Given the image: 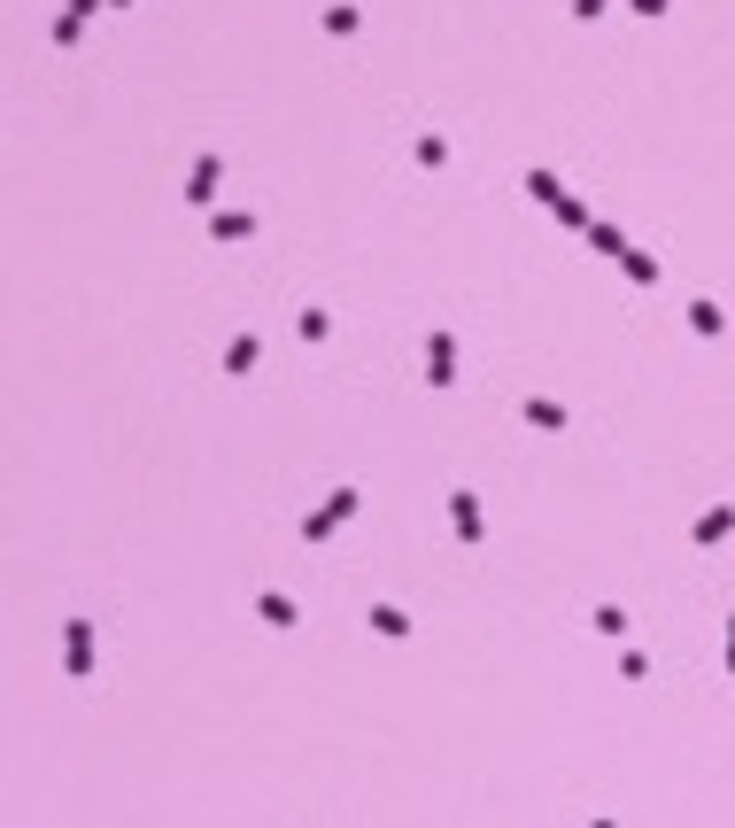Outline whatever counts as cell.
Listing matches in <instances>:
<instances>
[{"instance_id": "obj_9", "label": "cell", "mask_w": 735, "mask_h": 828, "mask_svg": "<svg viewBox=\"0 0 735 828\" xmlns=\"http://www.w3.org/2000/svg\"><path fill=\"white\" fill-rule=\"evenodd\" d=\"M372 627H380L387 643H403V635H411V612H403V604H372Z\"/></svg>"}, {"instance_id": "obj_23", "label": "cell", "mask_w": 735, "mask_h": 828, "mask_svg": "<svg viewBox=\"0 0 735 828\" xmlns=\"http://www.w3.org/2000/svg\"><path fill=\"white\" fill-rule=\"evenodd\" d=\"M728 635H735V612H728Z\"/></svg>"}, {"instance_id": "obj_21", "label": "cell", "mask_w": 735, "mask_h": 828, "mask_svg": "<svg viewBox=\"0 0 735 828\" xmlns=\"http://www.w3.org/2000/svg\"><path fill=\"white\" fill-rule=\"evenodd\" d=\"M720 666H728V674H735V635H728V651H720Z\"/></svg>"}, {"instance_id": "obj_11", "label": "cell", "mask_w": 735, "mask_h": 828, "mask_svg": "<svg viewBox=\"0 0 735 828\" xmlns=\"http://www.w3.org/2000/svg\"><path fill=\"white\" fill-rule=\"evenodd\" d=\"M256 356H264V341H256V333H240L233 349H225V372H256Z\"/></svg>"}, {"instance_id": "obj_19", "label": "cell", "mask_w": 735, "mask_h": 828, "mask_svg": "<svg viewBox=\"0 0 735 828\" xmlns=\"http://www.w3.org/2000/svg\"><path fill=\"white\" fill-rule=\"evenodd\" d=\"M596 8H612V0H573V16H581V24H596Z\"/></svg>"}, {"instance_id": "obj_3", "label": "cell", "mask_w": 735, "mask_h": 828, "mask_svg": "<svg viewBox=\"0 0 735 828\" xmlns=\"http://www.w3.org/2000/svg\"><path fill=\"white\" fill-rule=\"evenodd\" d=\"M426 387H457V333L449 326L426 341Z\"/></svg>"}, {"instance_id": "obj_10", "label": "cell", "mask_w": 735, "mask_h": 828, "mask_svg": "<svg viewBox=\"0 0 735 828\" xmlns=\"http://www.w3.org/2000/svg\"><path fill=\"white\" fill-rule=\"evenodd\" d=\"M527 426L558 434V426H565V403H550V395H527Z\"/></svg>"}, {"instance_id": "obj_14", "label": "cell", "mask_w": 735, "mask_h": 828, "mask_svg": "<svg viewBox=\"0 0 735 828\" xmlns=\"http://www.w3.org/2000/svg\"><path fill=\"white\" fill-rule=\"evenodd\" d=\"M588 248H596V256H627V233H619V225H588Z\"/></svg>"}, {"instance_id": "obj_2", "label": "cell", "mask_w": 735, "mask_h": 828, "mask_svg": "<svg viewBox=\"0 0 735 828\" xmlns=\"http://www.w3.org/2000/svg\"><path fill=\"white\" fill-rule=\"evenodd\" d=\"M62 666H70V681H93V620L62 627Z\"/></svg>"}, {"instance_id": "obj_7", "label": "cell", "mask_w": 735, "mask_h": 828, "mask_svg": "<svg viewBox=\"0 0 735 828\" xmlns=\"http://www.w3.org/2000/svg\"><path fill=\"white\" fill-rule=\"evenodd\" d=\"M256 620H264V627H294V620H302V612H294V596L264 589V596H256Z\"/></svg>"}, {"instance_id": "obj_1", "label": "cell", "mask_w": 735, "mask_h": 828, "mask_svg": "<svg viewBox=\"0 0 735 828\" xmlns=\"http://www.w3.org/2000/svg\"><path fill=\"white\" fill-rule=\"evenodd\" d=\"M356 488H333V496H325V511H310V519H302V542H333V527H349L356 519Z\"/></svg>"}, {"instance_id": "obj_22", "label": "cell", "mask_w": 735, "mask_h": 828, "mask_svg": "<svg viewBox=\"0 0 735 828\" xmlns=\"http://www.w3.org/2000/svg\"><path fill=\"white\" fill-rule=\"evenodd\" d=\"M109 8H132V0H109Z\"/></svg>"}, {"instance_id": "obj_15", "label": "cell", "mask_w": 735, "mask_h": 828, "mask_svg": "<svg viewBox=\"0 0 735 828\" xmlns=\"http://www.w3.org/2000/svg\"><path fill=\"white\" fill-rule=\"evenodd\" d=\"M689 326H697V333L712 341V333H720V302H712V295H697V302H689Z\"/></svg>"}, {"instance_id": "obj_12", "label": "cell", "mask_w": 735, "mask_h": 828, "mask_svg": "<svg viewBox=\"0 0 735 828\" xmlns=\"http://www.w3.org/2000/svg\"><path fill=\"white\" fill-rule=\"evenodd\" d=\"M527 194L558 209V202H565V178H558V171H527Z\"/></svg>"}, {"instance_id": "obj_6", "label": "cell", "mask_w": 735, "mask_h": 828, "mask_svg": "<svg viewBox=\"0 0 735 828\" xmlns=\"http://www.w3.org/2000/svg\"><path fill=\"white\" fill-rule=\"evenodd\" d=\"M449 527L465 534V542H480V534H488V519H480V503H472V488H457V496H449Z\"/></svg>"}, {"instance_id": "obj_20", "label": "cell", "mask_w": 735, "mask_h": 828, "mask_svg": "<svg viewBox=\"0 0 735 828\" xmlns=\"http://www.w3.org/2000/svg\"><path fill=\"white\" fill-rule=\"evenodd\" d=\"M627 8H635V16H666V0H627Z\"/></svg>"}, {"instance_id": "obj_4", "label": "cell", "mask_w": 735, "mask_h": 828, "mask_svg": "<svg viewBox=\"0 0 735 828\" xmlns=\"http://www.w3.org/2000/svg\"><path fill=\"white\" fill-rule=\"evenodd\" d=\"M217 178H225V155H202V163H194V178H186V202L209 209V202H217Z\"/></svg>"}, {"instance_id": "obj_18", "label": "cell", "mask_w": 735, "mask_h": 828, "mask_svg": "<svg viewBox=\"0 0 735 828\" xmlns=\"http://www.w3.org/2000/svg\"><path fill=\"white\" fill-rule=\"evenodd\" d=\"M78 24H86V16H70V8H62V16H55V31H47V39H55V47H78Z\"/></svg>"}, {"instance_id": "obj_8", "label": "cell", "mask_w": 735, "mask_h": 828, "mask_svg": "<svg viewBox=\"0 0 735 828\" xmlns=\"http://www.w3.org/2000/svg\"><path fill=\"white\" fill-rule=\"evenodd\" d=\"M209 233H217V240H256V217H248V209H217Z\"/></svg>"}, {"instance_id": "obj_17", "label": "cell", "mask_w": 735, "mask_h": 828, "mask_svg": "<svg viewBox=\"0 0 735 828\" xmlns=\"http://www.w3.org/2000/svg\"><path fill=\"white\" fill-rule=\"evenodd\" d=\"M596 635H612V643H619V635H627V612H619V604H596Z\"/></svg>"}, {"instance_id": "obj_5", "label": "cell", "mask_w": 735, "mask_h": 828, "mask_svg": "<svg viewBox=\"0 0 735 828\" xmlns=\"http://www.w3.org/2000/svg\"><path fill=\"white\" fill-rule=\"evenodd\" d=\"M728 534H735V511H728V503H712V511H697L689 542H697V550H712V542H728Z\"/></svg>"}, {"instance_id": "obj_16", "label": "cell", "mask_w": 735, "mask_h": 828, "mask_svg": "<svg viewBox=\"0 0 735 828\" xmlns=\"http://www.w3.org/2000/svg\"><path fill=\"white\" fill-rule=\"evenodd\" d=\"M356 24H364V16H356L349 0H333V8H325V31H333V39H349V31H356Z\"/></svg>"}, {"instance_id": "obj_13", "label": "cell", "mask_w": 735, "mask_h": 828, "mask_svg": "<svg viewBox=\"0 0 735 828\" xmlns=\"http://www.w3.org/2000/svg\"><path fill=\"white\" fill-rule=\"evenodd\" d=\"M619 264H627V279H635V287H658V256H643V248H627Z\"/></svg>"}]
</instances>
